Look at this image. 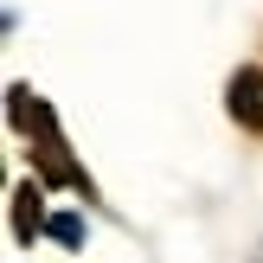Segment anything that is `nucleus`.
<instances>
[{
	"label": "nucleus",
	"instance_id": "f03ea898",
	"mask_svg": "<svg viewBox=\"0 0 263 263\" xmlns=\"http://www.w3.org/2000/svg\"><path fill=\"white\" fill-rule=\"evenodd\" d=\"M39 225H45V193L26 180V186L13 193V238H20V244H32V238H39Z\"/></svg>",
	"mask_w": 263,
	"mask_h": 263
},
{
	"label": "nucleus",
	"instance_id": "f257e3e1",
	"mask_svg": "<svg viewBox=\"0 0 263 263\" xmlns=\"http://www.w3.org/2000/svg\"><path fill=\"white\" fill-rule=\"evenodd\" d=\"M225 109H231V122H238V128L263 135V64L231 71V84H225Z\"/></svg>",
	"mask_w": 263,
	"mask_h": 263
}]
</instances>
